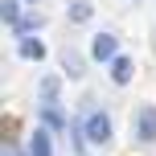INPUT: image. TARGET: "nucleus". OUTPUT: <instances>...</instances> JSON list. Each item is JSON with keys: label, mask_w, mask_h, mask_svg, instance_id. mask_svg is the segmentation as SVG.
Here are the masks:
<instances>
[{"label": "nucleus", "mask_w": 156, "mask_h": 156, "mask_svg": "<svg viewBox=\"0 0 156 156\" xmlns=\"http://www.w3.org/2000/svg\"><path fill=\"white\" fill-rule=\"evenodd\" d=\"M29 156H54V136H49V127H37V132L29 136Z\"/></svg>", "instance_id": "6"}, {"label": "nucleus", "mask_w": 156, "mask_h": 156, "mask_svg": "<svg viewBox=\"0 0 156 156\" xmlns=\"http://www.w3.org/2000/svg\"><path fill=\"white\" fill-rule=\"evenodd\" d=\"M82 140L90 144V148H107V144L115 140V127H111L107 111H90V115L82 119Z\"/></svg>", "instance_id": "1"}, {"label": "nucleus", "mask_w": 156, "mask_h": 156, "mask_svg": "<svg viewBox=\"0 0 156 156\" xmlns=\"http://www.w3.org/2000/svg\"><path fill=\"white\" fill-rule=\"evenodd\" d=\"M90 16H94L90 0H70V4H66V21H70V25H86Z\"/></svg>", "instance_id": "8"}, {"label": "nucleus", "mask_w": 156, "mask_h": 156, "mask_svg": "<svg viewBox=\"0 0 156 156\" xmlns=\"http://www.w3.org/2000/svg\"><path fill=\"white\" fill-rule=\"evenodd\" d=\"M62 70H66V78H82V74H86L78 49H62Z\"/></svg>", "instance_id": "10"}, {"label": "nucleus", "mask_w": 156, "mask_h": 156, "mask_svg": "<svg viewBox=\"0 0 156 156\" xmlns=\"http://www.w3.org/2000/svg\"><path fill=\"white\" fill-rule=\"evenodd\" d=\"M41 29H45V16H41L37 8H29V12H25L21 21L12 25V37H16V41H25V37H33V33H41Z\"/></svg>", "instance_id": "4"}, {"label": "nucleus", "mask_w": 156, "mask_h": 156, "mask_svg": "<svg viewBox=\"0 0 156 156\" xmlns=\"http://www.w3.org/2000/svg\"><path fill=\"white\" fill-rule=\"evenodd\" d=\"M4 156H16V152H12V148H8V152H4Z\"/></svg>", "instance_id": "14"}, {"label": "nucleus", "mask_w": 156, "mask_h": 156, "mask_svg": "<svg viewBox=\"0 0 156 156\" xmlns=\"http://www.w3.org/2000/svg\"><path fill=\"white\" fill-rule=\"evenodd\" d=\"M136 136H140V144H156V107H140L132 119Z\"/></svg>", "instance_id": "3"}, {"label": "nucleus", "mask_w": 156, "mask_h": 156, "mask_svg": "<svg viewBox=\"0 0 156 156\" xmlns=\"http://www.w3.org/2000/svg\"><path fill=\"white\" fill-rule=\"evenodd\" d=\"M25 12H29V4H25V0H0V21H4L8 29H12Z\"/></svg>", "instance_id": "9"}, {"label": "nucleus", "mask_w": 156, "mask_h": 156, "mask_svg": "<svg viewBox=\"0 0 156 156\" xmlns=\"http://www.w3.org/2000/svg\"><path fill=\"white\" fill-rule=\"evenodd\" d=\"M41 123L54 127V132H62V127H66V115L58 111V103H45V107H41Z\"/></svg>", "instance_id": "11"}, {"label": "nucleus", "mask_w": 156, "mask_h": 156, "mask_svg": "<svg viewBox=\"0 0 156 156\" xmlns=\"http://www.w3.org/2000/svg\"><path fill=\"white\" fill-rule=\"evenodd\" d=\"M16 54L25 62H45V41L41 37H25V41H16Z\"/></svg>", "instance_id": "7"}, {"label": "nucleus", "mask_w": 156, "mask_h": 156, "mask_svg": "<svg viewBox=\"0 0 156 156\" xmlns=\"http://www.w3.org/2000/svg\"><path fill=\"white\" fill-rule=\"evenodd\" d=\"M90 58H94V62H115V58H119V37H115V33H111V29H103V33H94V37H90Z\"/></svg>", "instance_id": "2"}, {"label": "nucleus", "mask_w": 156, "mask_h": 156, "mask_svg": "<svg viewBox=\"0 0 156 156\" xmlns=\"http://www.w3.org/2000/svg\"><path fill=\"white\" fill-rule=\"evenodd\" d=\"M58 90H62V82H58L54 74L41 78V99H45V103H58Z\"/></svg>", "instance_id": "12"}, {"label": "nucleus", "mask_w": 156, "mask_h": 156, "mask_svg": "<svg viewBox=\"0 0 156 156\" xmlns=\"http://www.w3.org/2000/svg\"><path fill=\"white\" fill-rule=\"evenodd\" d=\"M25 4H29V8H37V4H41V0H25Z\"/></svg>", "instance_id": "13"}, {"label": "nucleus", "mask_w": 156, "mask_h": 156, "mask_svg": "<svg viewBox=\"0 0 156 156\" xmlns=\"http://www.w3.org/2000/svg\"><path fill=\"white\" fill-rule=\"evenodd\" d=\"M132 74H136V62H132L127 54H119L115 62H111V82H115V86H127Z\"/></svg>", "instance_id": "5"}]
</instances>
